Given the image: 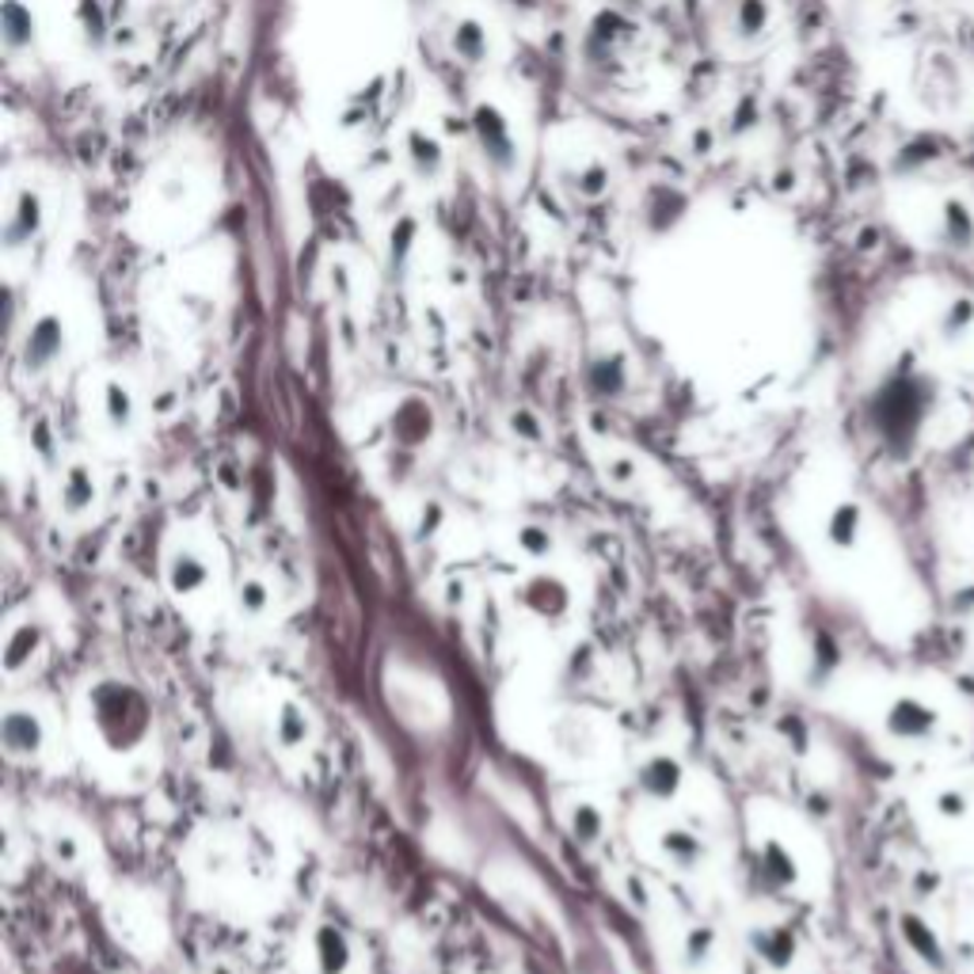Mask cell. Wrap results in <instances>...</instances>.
Here are the masks:
<instances>
[{"label":"cell","mask_w":974,"mask_h":974,"mask_svg":"<svg viewBox=\"0 0 974 974\" xmlns=\"http://www.w3.org/2000/svg\"><path fill=\"white\" fill-rule=\"evenodd\" d=\"M933 404H937V385H933V377L902 366L872 392L868 427L876 430V438L894 458H906L917 446V438H922V427L933 415Z\"/></svg>","instance_id":"obj_1"},{"label":"cell","mask_w":974,"mask_h":974,"mask_svg":"<svg viewBox=\"0 0 974 974\" xmlns=\"http://www.w3.org/2000/svg\"><path fill=\"white\" fill-rule=\"evenodd\" d=\"M88 716L96 728L99 742L114 754H130L137 750L153 731V708L134 685L126 682H96L88 693Z\"/></svg>","instance_id":"obj_2"},{"label":"cell","mask_w":974,"mask_h":974,"mask_svg":"<svg viewBox=\"0 0 974 974\" xmlns=\"http://www.w3.org/2000/svg\"><path fill=\"white\" fill-rule=\"evenodd\" d=\"M514 601L529 617H537V621L560 624L563 617L571 613V586L563 583L560 575H552V571H537V575H529V579L518 583Z\"/></svg>","instance_id":"obj_3"},{"label":"cell","mask_w":974,"mask_h":974,"mask_svg":"<svg viewBox=\"0 0 974 974\" xmlns=\"http://www.w3.org/2000/svg\"><path fill=\"white\" fill-rule=\"evenodd\" d=\"M884 731L891 734L894 742H929L937 739L940 731V713L929 705V701L914 697V693H902L887 705L884 713Z\"/></svg>","instance_id":"obj_4"},{"label":"cell","mask_w":974,"mask_h":974,"mask_svg":"<svg viewBox=\"0 0 974 974\" xmlns=\"http://www.w3.org/2000/svg\"><path fill=\"white\" fill-rule=\"evenodd\" d=\"M636 788L652 803H670L685 788V765L674 754H647L636 765Z\"/></svg>","instance_id":"obj_5"},{"label":"cell","mask_w":974,"mask_h":974,"mask_svg":"<svg viewBox=\"0 0 974 974\" xmlns=\"http://www.w3.org/2000/svg\"><path fill=\"white\" fill-rule=\"evenodd\" d=\"M0 739H4V754L12 757V762H31V757H38L46 746L42 716H38L35 708H8Z\"/></svg>","instance_id":"obj_6"},{"label":"cell","mask_w":974,"mask_h":974,"mask_svg":"<svg viewBox=\"0 0 974 974\" xmlns=\"http://www.w3.org/2000/svg\"><path fill=\"white\" fill-rule=\"evenodd\" d=\"M750 948L769 971H788L800 955V937H795L792 925H754Z\"/></svg>","instance_id":"obj_7"},{"label":"cell","mask_w":974,"mask_h":974,"mask_svg":"<svg viewBox=\"0 0 974 974\" xmlns=\"http://www.w3.org/2000/svg\"><path fill=\"white\" fill-rule=\"evenodd\" d=\"M165 583L175 598H195L210 586V563L195 548H175L165 560Z\"/></svg>","instance_id":"obj_8"},{"label":"cell","mask_w":974,"mask_h":974,"mask_svg":"<svg viewBox=\"0 0 974 974\" xmlns=\"http://www.w3.org/2000/svg\"><path fill=\"white\" fill-rule=\"evenodd\" d=\"M308 952H313L316 974H346L354 963V948L339 925H316L308 937Z\"/></svg>","instance_id":"obj_9"},{"label":"cell","mask_w":974,"mask_h":974,"mask_svg":"<svg viewBox=\"0 0 974 974\" xmlns=\"http://www.w3.org/2000/svg\"><path fill=\"white\" fill-rule=\"evenodd\" d=\"M757 879H762L769 891H792L800 884V861L792 856V849L784 841L769 838L762 849H757Z\"/></svg>","instance_id":"obj_10"},{"label":"cell","mask_w":974,"mask_h":974,"mask_svg":"<svg viewBox=\"0 0 974 974\" xmlns=\"http://www.w3.org/2000/svg\"><path fill=\"white\" fill-rule=\"evenodd\" d=\"M659 853L667 856L678 872H697V868H705V861H708L705 838L685 830V826H667V830H659Z\"/></svg>","instance_id":"obj_11"},{"label":"cell","mask_w":974,"mask_h":974,"mask_svg":"<svg viewBox=\"0 0 974 974\" xmlns=\"http://www.w3.org/2000/svg\"><path fill=\"white\" fill-rule=\"evenodd\" d=\"M899 933H902V940H906L910 952H914L917 960H922L929 971H945V967H948V952H945V945H940L937 929H933V925L925 922V917H917V914H899Z\"/></svg>","instance_id":"obj_12"},{"label":"cell","mask_w":974,"mask_h":974,"mask_svg":"<svg viewBox=\"0 0 974 974\" xmlns=\"http://www.w3.org/2000/svg\"><path fill=\"white\" fill-rule=\"evenodd\" d=\"M940 241H945L948 252H974V210L963 198L952 195L940 206Z\"/></svg>","instance_id":"obj_13"},{"label":"cell","mask_w":974,"mask_h":974,"mask_svg":"<svg viewBox=\"0 0 974 974\" xmlns=\"http://www.w3.org/2000/svg\"><path fill=\"white\" fill-rule=\"evenodd\" d=\"M864 533V507L856 499H845L826 514V540L838 552H853Z\"/></svg>","instance_id":"obj_14"},{"label":"cell","mask_w":974,"mask_h":974,"mask_svg":"<svg viewBox=\"0 0 974 974\" xmlns=\"http://www.w3.org/2000/svg\"><path fill=\"white\" fill-rule=\"evenodd\" d=\"M58 502H61V510H65L69 518L88 514V510L99 502L96 476H92L84 465L65 468V476H61V487H58Z\"/></svg>","instance_id":"obj_15"},{"label":"cell","mask_w":974,"mask_h":974,"mask_svg":"<svg viewBox=\"0 0 974 974\" xmlns=\"http://www.w3.org/2000/svg\"><path fill=\"white\" fill-rule=\"evenodd\" d=\"M42 644H46V632H42V624L38 621L15 624V629L8 632V644H4V670L8 674H20V670L27 667L38 652H42Z\"/></svg>","instance_id":"obj_16"},{"label":"cell","mask_w":974,"mask_h":974,"mask_svg":"<svg viewBox=\"0 0 974 974\" xmlns=\"http://www.w3.org/2000/svg\"><path fill=\"white\" fill-rule=\"evenodd\" d=\"M313 739V720H308V708L297 705V701H282L275 716V742L282 750H301Z\"/></svg>","instance_id":"obj_17"},{"label":"cell","mask_w":974,"mask_h":974,"mask_svg":"<svg viewBox=\"0 0 974 974\" xmlns=\"http://www.w3.org/2000/svg\"><path fill=\"white\" fill-rule=\"evenodd\" d=\"M58 351H61V324L53 316H46V320H38V328L27 339V366L46 369L58 358Z\"/></svg>","instance_id":"obj_18"},{"label":"cell","mask_w":974,"mask_h":974,"mask_svg":"<svg viewBox=\"0 0 974 974\" xmlns=\"http://www.w3.org/2000/svg\"><path fill=\"white\" fill-rule=\"evenodd\" d=\"M716 945H720V937H716L713 925H693V929L685 933V940H682V963H685V971L708 967V963L716 960Z\"/></svg>","instance_id":"obj_19"},{"label":"cell","mask_w":974,"mask_h":974,"mask_svg":"<svg viewBox=\"0 0 974 974\" xmlns=\"http://www.w3.org/2000/svg\"><path fill=\"white\" fill-rule=\"evenodd\" d=\"M568 830H571V838H575V841H583V845H594V841L606 833V815H601L594 803L579 800V803H571V807H568Z\"/></svg>","instance_id":"obj_20"},{"label":"cell","mask_w":974,"mask_h":974,"mask_svg":"<svg viewBox=\"0 0 974 974\" xmlns=\"http://www.w3.org/2000/svg\"><path fill=\"white\" fill-rule=\"evenodd\" d=\"M974 331V301L971 297H955L948 301L945 316H940V339L945 343H960Z\"/></svg>","instance_id":"obj_21"},{"label":"cell","mask_w":974,"mask_h":974,"mask_svg":"<svg viewBox=\"0 0 974 974\" xmlns=\"http://www.w3.org/2000/svg\"><path fill=\"white\" fill-rule=\"evenodd\" d=\"M267 609H270V586L259 575L241 579V586H236V613L247 617V621H259Z\"/></svg>","instance_id":"obj_22"},{"label":"cell","mask_w":974,"mask_h":974,"mask_svg":"<svg viewBox=\"0 0 974 974\" xmlns=\"http://www.w3.org/2000/svg\"><path fill=\"white\" fill-rule=\"evenodd\" d=\"M624 385H629V374H624L621 358H601L591 366V389L598 397H621Z\"/></svg>","instance_id":"obj_23"},{"label":"cell","mask_w":974,"mask_h":974,"mask_svg":"<svg viewBox=\"0 0 974 974\" xmlns=\"http://www.w3.org/2000/svg\"><path fill=\"white\" fill-rule=\"evenodd\" d=\"M518 548H522V556H529V560H548V556L556 552V537L548 525L540 522H525L518 525Z\"/></svg>","instance_id":"obj_24"},{"label":"cell","mask_w":974,"mask_h":974,"mask_svg":"<svg viewBox=\"0 0 974 974\" xmlns=\"http://www.w3.org/2000/svg\"><path fill=\"white\" fill-rule=\"evenodd\" d=\"M476 122H480V137H484L487 153H491L499 165H510V157H507L510 142H507V130H502L499 114H495V111H480V114H476Z\"/></svg>","instance_id":"obj_25"},{"label":"cell","mask_w":974,"mask_h":974,"mask_svg":"<svg viewBox=\"0 0 974 974\" xmlns=\"http://www.w3.org/2000/svg\"><path fill=\"white\" fill-rule=\"evenodd\" d=\"M397 435H400V442L419 446L423 438L430 435V412H427V407H419V415L412 419V404H407L404 412L397 415Z\"/></svg>","instance_id":"obj_26"},{"label":"cell","mask_w":974,"mask_h":974,"mask_svg":"<svg viewBox=\"0 0 974 974\" xmlns=\"http://www.w3.org/2000/svg\"><path fill=\"white\" fill-rule=\"evenodd\" d=\"M107 419H111L114 430H126L134 423V400H130V392L122 385L107 389Z\"/></svg>","instance_id":"obj_27"},{"label":"cell","mask_w":974,"mask_h":974,"mask_svg":"<svg viewBox=\"0 0 974 974\" xmlns=\"http://www.w3.org/2000/svg\"><path fill=\"white\" fill-rule=\"evenodd\" d=\"M967 811H971V800L960 792V788H945V792H937V815L967 818Z\"/></svg>","instance_id":"obj_28"},{"label":"cell","mask_w":974,"mask_h":974,"mask_svg":"<svg viewBox=\"0 0 974 974\" xmlns=\"http://www.w3.org/2000/svg\"><path fill=\"white\" fill-rule=\"evenodd\" d=\"M952 613L955 617H974V583L955 586L952 591Z\"/></svg>","instance_id":"obj_29"},{"label":"cell","mask_w":974,"mask_h":974,"mask_svg":"<svg viewBox=\"0 0 974 974\" xmlns=\"http://www.w3.org/2000/svg\"><path fill=\"white\" fill-rule=\"evenodd\" d=\"M629 480H632V465H629V461L613 465V484H629Z\"/></svg>","instance_id":"obj_30"}]
</instances>
